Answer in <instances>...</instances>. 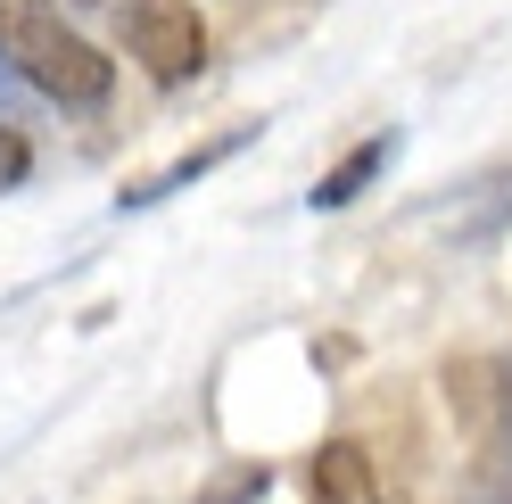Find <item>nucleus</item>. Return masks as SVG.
I'll use <instances>...</instances> for the list:
<instances>
[{"instance_id": "obj_1", "label": "nucleus", "mask_w": 512, "mask_h": 504, "mask_svg": "<svg viewBox=\"0 0 512 504\" xmlns=\"http://www.w3.org/2000/svg\"><path fill=\"white\" fill-rule=\"evenodd\" d=\"M0 50H9V67L58 108H100L108 83H116V67L50 9V0H9V9H0Z\"/></svg>"}, {"instance_id": "obj_4", "label": "nucleus", "mask_w": 512, "mask_h": 504, "mask_svg": "<svg viewBox=\"0 0 512 504\" xmlns=\"http://www.w3.org/2000/svg\"><path fill=\"white\" fill-rule=\"evenodd\" d=\"M389 157H397V133H372L364 149H347L339 166H331L323 182H314V207H347V199H356V191H364V182H372L380 166H389Z\"/></svg>"}, {"instance_id": "obj_3", "label": "nucleus", "mask_w": 512, "mask_h": 504, "mask_svg": "<svg viewBox=\"0 0 512 504\" xmlns=\"http://www.w3.org/2000/svg\"><path fill=\"white\" fill-rule=\"evenodd\" d=\"M314 504H380L364 447H347V438H331V447L314 455Z\"/></svg>"}, {"instance_id": "obj_2", "label": "nucleus", "mask_w": 512, "mask_h": 504, "mask_svg": "<svg viewBox=\"0 0 512 504\" xmlns=\"http://www.w3.org/2000/svg\"><path fill=\"white\" fill-rule=\"evenodd\" d=\"M124 42H133L149 83H190L207 67V17L190 0H124Z\"/></svg>"}, {"instance_id": "obj_5", "label": "nucleus", "mask_w": 512, "mask_h": 504, "mask_svg": "<svg viewBox=\"0 0 512 504\" xmlns=\"http://www.w3.org/2000/svg\"><path fill=\"white\" fill-rule=\"evenodd\" d=\"M25 174V141L9 133V124H0V191H9V182Z\"/></svg>"}]
</instances>
